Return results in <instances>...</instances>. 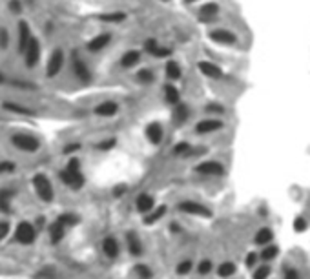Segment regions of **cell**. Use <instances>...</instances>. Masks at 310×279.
<instances>
[{"label":"cell","mask_w":310,"mask_h":279,"mask_svg":"<svg viewBox=\"0 0 310 279\" xmlns=\"http://www.w3.org/2000/svg\"><path fill=\"white\" fill-rule=\"evenodd\" d=\"M279 254V248L274 247V245H266V247L263 248V254H261V257H263L264 261H270L274 259V257Z\"/></svg>","instance_id":"836d02e7"},{"label":"cell","mask_w":310,"mask_h":279,"mask_svg":"<svg viewBox=\"0 0 310 279\" xmlns=\"http://www.w3.org/2000/svg\"><path fill=\"white\" fill-rule=\"evenodd\" d=\"M221 128H223V121L205 119V121H199V123L196 124V133H199V135H208V133L219 132Z\"/></svg>","instance_id":"4fadbf2b"},{"label":"cell","mask_w":310,"mask_h":279,"mask_svg":"<svg viewBox=\"0 0 310 279\" xmlns=\"http://www.w3.org/2000/svg\"><path fill=\"white\" fill-rule=\"evenodd\" d=\"M153 206H155L153 197L148 195V193H141V195L137 197L135 208H137V212H139V214H142V215L150 214V212L153 210Z\"/></svg>","instance_id":"ac0fdd59"},{"label":"cell","mask_w":310,"mask_h":279,"mask_svg":"<svg viewBox=\"0 0 310 279\" xmlns=\"http://www.w3.org/2000/svg\"><path fill=\"white\" fill-rule=\"evenodd\" d=\"M255 261H257V254H248V257H246V266L250 268V266H254L255 265Z\"/></svg>","instance_id":"c3c4849f"},{"label":"cell","mask_w":310,"mask_h":279,"mask_svg":"<svg viewBox=\"0 0 310 279\" xmlns=\"http://www.w3.org/2000/svg\"><path fill=\"white\" fill-rule=\"evenodd\" d=\"M270 268L268 266H259V268L254 272V279H268Z\"/></svg>","instance_id":"ab89813d"},{"label":"cell","mask_w":310,"mask_h":279,"mask_svg":"<svg viewBox=\"0 0 310 279\" xmlns=\"http://www.w3.org/2000/svg\"><path fill=\"white\" fill-rule=\"evenodd\" d=\"M172 151L179 157L190 155V153H191V144H190V142H177V144L173 146Z\"/></svg>","instance_id":"4dcf8cb0"},{"label":"cell","mask_w":310,"mask_h":279,"mask_svg":"<svg viewBox=\"0 0 310 279\" xmlns=\"http://www.w3.org/2000/svg\"><path fill=\"white\" fill-rule=\"evenodd\" d=\"M4 81H6V77L2 73H0V84H4Z\"/></svg>","instance_id":"db71d44e"},{"label":"cell","mask_w":310,"mask_h":279,"mask_svg":"<svg viewBox=\"0 0 310 279\" xmlns=\"http://www.w3.org/2000/svg\"><path fill=\"white\" fill-rule=\"evenodd\" d=\"M205 110L210 111V113H224V106H221V104H206Z\"/></svg>","instance_id":"ee69618b"},{"label":"cell","mask_w":310,"mask_h":279,"mask_svg":"<svg viewBox=\"0 0 310 279\" xmlns=\"http://www.w3.org/2000/svg\"><path fill=\"white\" fill-rule=\"evenodd\" d=\"M164 73H166V78H168V81H179L182 75V69H181V66H179V62L168 60L166 66H164Z\"/></svg>","instance_id":"7402d4cb"},{"label":"cell","mask_w":310,"mask_h":279,"mask_svg":"<svg viewBox=\"0 0 310 279\" xmlns=\"http://www.w3.org/2000/svg\"><path fill=\"white\" fill-rule=\"evenodd\" d=\"M9 46V33L4 28H0V48L6 50Z\"/></svg>","instance_id":"b9f144b4"},{"label":"cell","mask_w":310,"mask_h":279,"mask_svg":"<svg viewBox=\"0 0 310 279\" xmlns=\"http://www.w3.org/2000/svg\"><path fill=\"white\" fill-rule=\"evenodd\" d=\"M64 226L62 223H59V221H55L53 224H51V230H50V233H51V241L53 243H59L60 239L64 237Z\"/></svg>","instance_id":"f1b7e54d"},{"label":"cell","mask_w":310,"mask_h":279,"mask_svg":"<svg viewBox=\"0 0 310 279\" xmlns=\"http://www.w3.org/2000/svg\"><path fill=\"white\" fill-rule=\"evenodd\" d=\"M272 237H274V233H272V230L270 228H261L259 232L255 233V237H254V241L257 243V245H270V241H272Z\"/></svg>","instance_id":"83f0119b"},{"label":"cell","mask_w":310,"mask_h":279,"mask_svg":"<svg viewBox=\"0 0 310 279\" xmlns=\"http://www.w3.org/2000/svg\"><path fill=\"white\" fill-rule=\"evenodd\" d=\"M137 81L141 84H151L155 81V75H153V71L151 69H148V68H142L139 73H137Z\"/></svg>","instance_id":"f546056e"},{"label":"cell","mask_w":310,"mask_h":279,"mask_svg":"<svg viewBox=\"0 0 310 279\" xmlns=\"http://www.w3.org/2000/svg\"><path fill=\"white\" fill-rule=\"evenodd\" d=\"M126 192V186H121V188H115V197H119V195H123V193Z\"/></svg>","instance_id":"816d5d0a"},{"label":"cell","mask_w":310,"mask_h":279,"mask_svg":"<svg viewBox=\"0 0 310 279\" xmlns=\"http://www.w3.org/2000/svg\"><path fill=\"white\" fill-rule=\"evenodd\" d=\"M117 113H119V104L113 101L100 102V104L95 108V115H99V117H113V115H117Z\"/></svg>","instance_id":"44dd1931"},{"label":"cell","mask_w":310,"mask_h":279,"mask_svg":"<svg viewBox=\"0 0 310 279\" xmlns=\"http://www.w3.org/2000/svg\"><path fill=\"white\" fill-rule=\"evenodd\" d=\"M210 41L217 42V44H223V46H234V44H237V35L234 31H230V29H214V31L208 33Z\"/></svg>","instance_id":"5b68a950"},{"label":"cell","mask_w":310,"mask_h":279,"mask_svg":"<svg viewBox=\"0 0 310 279\" xmlns=\"http://www.w3.org/2000/svg\"><path fill=\"white\" fill-rule=\"evenodd\" d=\"M102 250L108 257H115L119 254V243L113 237H106L102 241Z\"/></svg>","instance_id":"484cf974"},{"label":"cell","mask_w":310,"mask_h":279,"mask_svg":"<svg viewBox=\"0 0 310 279\" xmlns=\"http://www.w3.org/2000/svg\"><path fill=\"white\" fill-rule=\"evenodd\" d=\"M219 11H221V8H219L217 2H206V4L201 6L199 11H197V20H199L201 24L214 22V20L219 17Z\"/></svg>","instance_id":"277c9868"},{"label":"cell","mask_w":310,"mask_h":279,"mask_svg":"<svg viewBox=\"0 0 310 279\" xmlns=\"http://www.w3.org/2000/svg\"><path fill=\"white\" fill-rule=\"evenodd\" d=\"M115 144H117V141H115L113 137H109V139H106V141L99 142V144H97V148H99V150H102V151H106V150H111Z\"/></svg>","instance_id":"f35d334b"},{"label":"cell","mask_w":310,"mask_h":279,"mask_svg":"<svg viewBox=\"0 0 310 279\" xmlns=\"http://www.w3.org/2000/svg\"><path fill=\"white\" fill-rule=\"evenodd\" d=\"M164 214H166V206H159V208H153L150 214L144 215V223L146 224H153L157 223L159 219H163Z\"/></svg>","instance_id":"4316f807"},{"label":"cell","mask_w":310,"mask_h":279,"mask_svg":"<svg viewBox=\"0 0 310 279\" xmlns=\"http://www.w3.org/2000/svg\"><path fill=\"white\" fill-rule=\"evenodd\" d=\"M11 172H15L13 163H8V161L0 163V174H11Z\"/></svg>","instance_id":"7bdbcfd3"},{"label":"cell","mask_w":310,"mask_h":279,"mask_svg":"<svg viewBox=\"0 0 310 279\" xmlns=\"http://www.w3.org/2000/svg\"><path fill=\"white\" fill-rule=\"evenodd\" d=\"M60 179L66 186L73 188V190H81L84 186V175L81 174V161L71 159L66 166L64 172H60Z\"/></svg>","instance_id":"6da1fadb"},{"label":"cell","mask_w":310,"mask_h":279,"mask_svg":"<svg viewBox=\"0 0 310 279\" xmlns=\"http://www.w3.org/2000/svg\"><path fill=\"white\" fill-rule=\"evenodd\" d=\"M15 239L18 243H24V245H31L35 241V228L29 223H20L17 226V232H15Z\"/></svg>","instance_id":"8fae6325"},{"label":"cell","mask_w":310,"mask_h":279,"mask_svg":"<svg viewBox=\"0 0 310 279\" xmlns=\"http://www.w3.org/2000/svg\"><path fill=\"white\" fill-rule=\"evenodd\" d=\"M31 29H29V24L26 20H20L18 22V51L24 53V50L27 48V44L31 42Z\"/></svg>","instance_id":"5bb4252c"},{"label":"cell","mask_w":310,"mask_h":279,"mask_svg":"<svg viewBox=\"0 0 310 279\" xmlns=\"http://www.w3.org/2000/svg\"><path fill=\"white\" fill-rule=\"evenodd\" d=\"M142 59V53L139 50H128L123 57H121V68L123 69H133Z\"/></svg>","instance_id":"9a60e30c"},{"label":"cell","mask_w":310,"mask_h":279,"mask_svg":"<svg viewBox=\"0 0 310 279\" xmlns=\"http://www.w3.org/2000/svg\"><path fill=\"white\" fill-rule=\"evenodd\" d=\"M163 2H170V0H163Z\"/></svg>","instance_id":"11a10c76"},{"label":"cell","mask_w":310,"mask_h":279,"mask_svg":"<svg viewBox=\"0 0 310 279\" xmlns=\"http://www.w3.org/2000/svg\"><path fill=\"white\" fill-rule=\"evenodd\" d=\"M11 142H13L18 150H22V151H36L41 148L38 139L33 137V135H26V133H17V135H13V137H11Z\"/></svg>","instance_id":"3957f363"},{"label":"cell","mask_w":310,"mask_h":279,"mask_svg":"<svg viewBox=\"0 0 310 279\" xmlns=\"http://www.w3.org/2000/svg\"><path fill=\"white\" fill-rule=\"evenodd\" d=\"M33 188H35L36 195L41 197L44 203L53 201V186H51L50 179L46 177L44 174H36L33 177Z\"/></svg>","instance_id":"7a4b0ae2"},{"label":"cell","mask_w":310,"mask_h":279,"mask_svg":"<svg viewBox=\"0 0 310 279\" xmlns=\"http://www.w3.org/2000/svg\"><path fill=\"white\" fill-rule=\"evenodd\" d=\"M173 51L170 50V48H164V46H159L157 50L153 51V55L151 57H155V59H168L170 55H172Z\"/></svg>","instance_id":"e575fe53"},{"label":"cell","mask_w":310,"mask_h":279,"mask_svg":"<svg viewBox=\"0 0 310 279\" xmlns=\"http://www.w3.org/2000/svg\"><path fill=\"white\" fill-rule=\"evenodd\" d=\"M217 274L221 275V277H228V275L236 274V265H234V263H223V265L219 266Z\"/></svg>","instance_id":"1f68e13d"},{"label":"cell","mask_w":310,"mask_h":279,"mask_svg":"<svg viewBox=\"0 0 310 279\" xmlns=\"http://www.w3.org/2000/svg\"><path fill=\"white\" fill-rule=\"evenodd\" d=\"M179 210H181L182 214H188V215L212 217V212H210V208H206V206L199 205V203H196V201H182L181 205H179Z\"/></svg>","instance_id":"ba28073f"},{"label":"cell","mask_w":310,"mask_h":279,"mask_svg":"<svg viewBox=\"0 0 310 279\" xmlns=\"http://www.w3.org/2000/svg\"><path fill=\"white\" fill-rule=\"evenodd\" d=\"M57 221L62 223L64 226H75V224L79 223V217L75 214H62Z\"/></svg>","instance_id":"d6a6232c"},{"label":"cell","mask_w":310,"mask_h":279,"mask_svg":"<svg viewBox=\"0 0 310 279\" xmlns=\"http://www.w3.org/2000/svg\"><path fill=\"white\" fill-rule=\"evenodd\" d=\"M135 274L139 275L141 279H150L151 277V270L148 268L146 265H137L135 266Z\"/></svg>","instance_id":"d590c367"},{"label":"cell","mask_w":310,"mask_h":279,"mask_svg":"<svg viewBox=\"0 0 310 279\" xmlns=\"http://www.w3.org/2000/svg\"><path fill=\"white\" fill-rule=\"evenodd\" d=\"M159 48V42L155 41V38H148V41H144V51H148L150 55H153V51Z\"/></svg>","instance_id":"60d3db41"},{"label":"cell","mask_w":310,"mask_h":279,"mask_svg":"<svg viewBox=\"0 0 310 279\" xmlns=\"http://www.w3.org/2000/svg\"><path fill=\"white\" fill-rule=\"evenodd\" d=\"M285 279H299L297 270L296 268H287V272H285Z\"/></svg>","instance_id":"7dc6e473"},{"label":"cell","mask_w":310,"mask_h":279,"mask_svg":"<svg viewBox=\"0 0 310 279\" xmlns=\"http://www.w3.org/2000/svg\"><path fill=\"white\" fill-rule=\"evenodd\" d=\"M163 137H164V128L159 123H150L146 126V139H148L153 146L161 144V142H163Z\"/></svg>","instance_id":"2e32d148"},{"label":"cell","mask_w":310,"mask_h":279,"mask_svg":"<svg viewBox=\"0 0 310 279\" xmlns=\"http://www.w3.org/2000/svg\"><path fill=\"white\" fill-rule=\"evenodd\" d=\"M62 66H64V51L55 50L53 53H51L50 60H48V66H46V75H48V77L59 75Z\"/></svg>","instance_id":"9c48e42d"},{"label":"cell","mask_w":310,"mask_h":279,"mask_svg":"<svg viewBox=\"0 0 310 279\" xmlns=\"http://www.w3.org/2000/svg\"><path fill=\"white\" fill-rule=\"evenodd\" d=\"M196 172L203 175H214V177H217V175L224 174V166L221 163H217V161H206V163L197 165Z\"/></svg>","instance_id":"7c38bea8"},{"label":"cell","mask_w":310,"mask_h":279,"mask_svg":"<svg viewBox=\"0 0 310 279\" xmlns=\"http://www.w3.org/2000/svg\"><path fill=\"white\" fill-rule=\"evenodd\" d=\"M191 266H193V263H191V261H182V263H179V265H177V274L186 275L188 272L191 270Z\"/></svg>","instance_id":"74e56055"},{"label":"cell","mask_w":310,"mask_h":279,"mask_svg":"<svg viewBox=\"0 0 310 279\" xmlns=\"http://www.w3.org/2000/svg\"><path fill=\"white\" fill-rule=\"evenodd\" d=\"M71 68H73V73L75 77L81 81V83H90L91 81V71L90 68L86 66V62L82 59H79L77 55H73V60H71Z\"/></svg>","instance_id":"30bf717a"},{"label":"cell","mask_w":310,"mask_h":279,"mask_svg":"<svg viewBox=\"0 0 310 279\" xmlns=\"http://www.w3.org/2000/svg\"><path fill=\"white\" fill-rule=\"evenodd\" d=\"M163 97H164V102L170 106H177L181 102V93H179L177 86H173V84H164Z\"/></svg>","instance_id":"d6986e66"},{"label":"cell","mask_w":310,"mask_h":279,"mask_svg":"<svg viewBox=\"0 0 310 279\" xmlns=\"http://www.w3.org/2000/svg\"><path fill=\"white\" fill-rule=\"evenodd\" d=\"M182 2H184V4H186V6H190V4H196L197 0H182Z\"/></svg>","instance_id":"f5cc1de1"},{"label":"cell","mask_w":310,"mask_h":279,"mask_svg":"<svg viewBox=\"0 0 310 279\" xmlns=\"http://www.w3.org/2000/svg\"><path fill=\"white\" fill-rule=\"evenodd\" d=\"M188 117H190V110H188L186 104L179 102L177 106H173L172 121H173V124H175V126H182V124L188 121Z\"/></svg>","instance_id":"ffe728a7"},{"label":"cell","mask_w":310,"mask_h":279,"mask_svg":"<svg viewBox=\"0 0 310 279\" xmlns=\"http://www.w3.org/2000/svg\"><path fill=\"white\" fill-rule=\"evenodd\" d=\"M210 268H212V263H210V261H203V263L199 265V274H203V275L208 274Z\"/></svg>","instance_id":"bcb514c9"},{"label":"cell","mask_w":310,"mask_h":279,"mask_svg":"<svg viewBox=\"0 0 310 279\" xmlns=\"http://www.w3.org/2000/svg\"><path fill=\"white\" fill-rule=\"evenodd\" d=\"M4 110L11 111V113H17V115H27V117H33L35 111L26 108L22 104H17V102H4Z\"/></svg>","instance_id":"cb8c5ba5"},{"label":"cell","mask_w":310,"mask_h":279,"mask_svg":"<svg viewBox=\"0 0 310 279\" xmlns=\"http://www.w3.org/2000/svg\"><path fill=\"white\" fill-rule=\"evenodd\" d=\"M306 226H308V221L305 217H296L294 219V228H296V232H305Z\"/></svg>","instance_id":"8d00e7d4"},{"label":"cell","mask_w":310,"mask_h":279,"mask_svg":"<svg viewBox=\"0 0 310 279\" xmlns=\"http://www.w3.org/2000/svg\"><path fill=\"white\" fill-rule=\"evenodd\" d=\"M126 239H128V248H130V252H132V256H141L142 245H141V241H139V237H137V233L128 232Z\"/></svg>","instance_id":"d4e9b609"},{"label":"cell","mask_w":310,"mask_h":279,"mask_svg":"<svg viewBox=\"0 0 310 279\" xmlns=\"http://www.w3.org/2000/svg\"><path fill=\"white\" fill-rule=\"evenodd\" d=\"M197 68H199V71L205 75V77L212 78V81H221V78L224 77L221 66H217L215 62H212V60H199V62H197Z\"/></svg>","instance_id":"8992f818"},{"label":"cell","mask_w":310,"mask_h":279,"mask_svg":"<svg viewBox=\"0 0 310 279\" xmlns=\"http://www.w3.org/2000/svg\"><path fill=\"white\" fill-rule=\"evenodd\" d=\"M109 41H111V35H109V33H100V35H97V37H93L90 42H88V51H90V53H99V51H102L106 46H108Z\"/></svg>","instance_id":"e0dca14e"},{"label":"cell","mask_w":310,"mask_h":279,"mask_svg":"<svg viewBox=\"0 0 310 279\" xmlns=\"http://www.w3.org/2000/svg\"><path fill=\"white\" fill-rule=\"evenodd\" d=\"M9 232V224L8 223H0V239H4Z\"/></svg>","instance_id":"681fc988"},{"label":"cell","mask_w":310,"mask_h":279,"mask_svg":"<svg viewBox=\"0 0 310 279\" xmlns=\"http://www.w3.org/2000/svg\"><path fill=\"white\" fill-rule=\"evenodd\" d=\"M22 55L27 68H35V64L41 60V42L36 41V38H31V42L27 44V48L24 50Z\"/></svg>","instance_id":"52a82bcc"},{"label":"cell","mask_w":310,"mask_h":279,"mask_svg":"<svg viewBox=\"0 0 310 279\" xmlns=\"http://www.w3.org/2000/svg\"><path fill=\"white\" fill-rule=\"evenodd\" d=\"M81 150V144H69V146L64 148V153H73V151Z\"/></svg>","instance_id":"f907efd6"},{"label":"cell","mask_w":310,"mask_h":279,"mask_svg":"<svg viewBox=\"0 0 310 279\" xmlns=\"http://www.w3.org/2000/svg\"><path fill=\"white\" fill-rule=\"evenodd\" d=\"M99 20L102 22H108V24H121L126 20V13L123 11H111V13H102L99 15Z\"/></svg>","instance_id":"603a6c76"},{"label":"cell","mask_w":310,"mask_h":279,"mask_svg":"<svg viewBox=\"0 0 310 279\" xmlns=\"http://www.w3.org/2000/svg\"><path fill=\"white\" fill-rule=\"evenodd\" d=\"M9 8L13 13H20L22 11V4H20V0H9Z\"/></svg>","instance_id":"f6af8a7d"}]
</instances>
